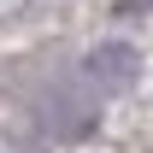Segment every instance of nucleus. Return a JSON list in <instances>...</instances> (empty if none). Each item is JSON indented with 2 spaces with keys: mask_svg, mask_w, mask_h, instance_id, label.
I'll list each match as a JSON object with an SVG mask.
<instances>
[{
  "mask_svg": "<svg viewBox=\"0 0 153 153\" xmlns=\"http://www.w3.org/2000/svg\"><path fill=\"white\" fill-rule=\"evenodd\" d=\"M135 76H141V53H135L130 41H100L94 53L82 59V82H88V94H124L135 88Z\"/></svg>",
  "mask_w": 153,
  "mask_h": 153,
  "instance_id": "nucleus-1",
  "label": "nucleus"
}]
</instances>
